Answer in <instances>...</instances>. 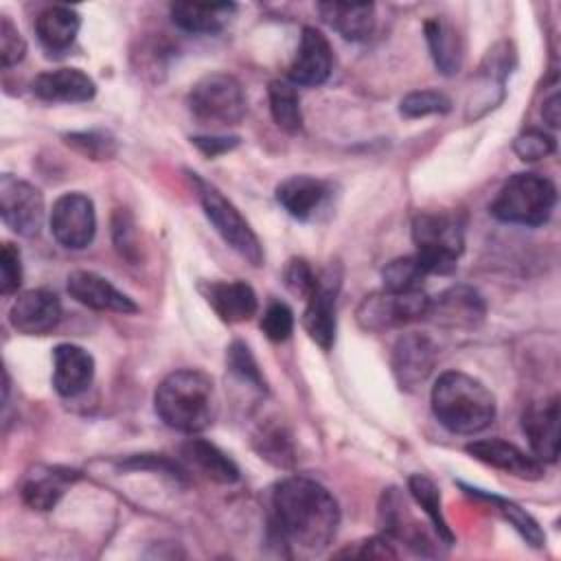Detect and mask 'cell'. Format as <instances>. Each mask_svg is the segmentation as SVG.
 I'll return each instance as SVG.
<instances>
[{
  "instance_id": "obj_28",
  "label": "cell",
  "mask_w": 561,
  "mask_h": 561,
  "mask_svg": "<svg viewBox=\"0 0 561 561\" xmlns=\"http://www.w3.org/2000/svg\"><path fill=\"white\" fill-rule=\"evenodd\" d=\"M267 99H270V112H272L274 123L287 134L300 131L302 110H300V99H298L296 88L287 81L276 79L267 88Z\"/></svg>"
},
{
  "instance_id": "obj_5",
  "label": "cell",
  "mask_w": 561,
  "mask_h": 561,
  "mask_svg": "<svg viewBox=\"0 0 561 561\" xmlns=\"http://www.w3.org/2000/svg\"><path fill=\"white\" fill-rule=\"evenodd\" d=\"M412 241L427 274H451L465 250L462 221L449 213H421L412 221Z\"/></svg>"
},
{
  "instance_id": "obj_42",
  "label": "cell",
  "mask_w": 561,
  "mask_h": 561,
  "mask_svg": "<svg viewBox=\"0 0 561 561\" xmlns=\"http://www.w3.org/2000/svg\"><path fill=\"white\" fill-rule=\"evenodd\" d=\"M263 447H261V454L270 460H274L276 465H285V456L291 458V447H289V440L280 434V430H270V432H263Z\"/></svg>"
},
{
  "instance_id": "obj_4",
  "label": "cell",
  "mask_w": 561,
  "mask_h": 561,
  "mask_svg": "<svg viewBox=\"0 0 561 561\" xmlns=\"http://www.w3.org/2000/svg\"><path fill=\"white\" fill-rule=\"evenodd\" d=\"M557 204L554 184L539 173H515L491 204V215L506 224L541 226Z\"/></svg>"
},
{
  "instance_id": "obj_16",
  "label": "cell",
  "mask_w": 561,
  "mask_h": 561,
  "mask_svg": "<svg viewBox=\"0 0 561 561\" xmlns=\"http://www.w3.org/2000/svg\"><path fill=\"white\" fill-rule=\"evenodd\" d=\"M9 320L24 335H44L61 320V302L48 289H28L13 300Z\"/></svg>"
},
{
  "instance_id": "obj_22",
  "label": "cell",
  "mask_w": 561,
  "mask_h": 561,
  "mask_svg": "<svg viewBox=\"0 0 561 561\" xmlns=\"http://www.w3.org/2000/svg\"><path fill=\"white\" fill-rule=\"evenodd\" d=\"M318 11L322 20L337 31L344 39L362 42L375 31V4L370 2H320Z\"/></svg>"
},
{
  "instance_id": "obj_35",
  "label": "cell",
  "mask_w": 561,
  "mask_h": 561,
  "mask_svg": "<svg viewBox=\"0 0 561 561\" xmlns=\"http://www.w3.org/2000/svg\"><path fill=\"white\" fill-rule=\"evenodd\" d=\"M399 110L405 118H423V116L449 112L451 101L438 90H414L401 99Z\"/></svg>"
},
{
  "instance_id": "obj_9",
  "label": "cell",
  "mask_w": 561,
  "mask_h": 561,
  "mask_svg": "<svg viewBox=\"0 0 561 561\" xmlns=\"http://www.w3.org/2000/svg\"><path fill=\"white\" fill-rule=\"evenodd\" d=\"M0 215L4 226L20 237H35L44 224L42 191L11 173L0 178Z\"/></svg>"
},
{
  "instance_id": "obj_38",
  "label": "cell",
  "mask_w": 561,
  "mask_h": 561,
  "mask_svg": "<svg viewBox=\"0 0 561 561\" xmlns=\"http://www.w3.org/2000/svg\"><path fill=\"white\" fill-rule=\"evenodd\" d=\"M26 55V42L22 37V33L18 31V26L2 15L0 20V61L2 68H11L15 64H20Z\"/></svg>"
},
{
  "instance_id": "obj_32",
  "label": "cell",
  "mask_w": 561,
  "mask_h": 561,
  "mask_svg": "<svg viewBox=\"0 0 561 561\" xmlns=\"http://www.w3.org/2000/svg\"><path fill=\"white\" fill-rule=\"evenodd\" d=\"M381 276H383V287L390 291H414V289H421V283L430 274L423 267V263L419 261V256L410 254V256L390 261L383 267Z\"/></svg>"
},
{
  "instance_id": "obj_13",
  "label": "cell",
  "mask_w": 561,
  "mask_h": 561,
  "mask_svg": "<svg viewBox=\"0 0 561 561\" xmlns=\"http://www.w3.org/2000/svg\"><path fill=\"white\" fill-rule=\"evenodd\" d=\"M559 416L561 405L557 394L530 403L522 414V432L539 462H557L559 458Z\"/></svg>"
},
{
  "instance_id": "obj_17",
  "label": "cell",
  "mask_w": 561,
  "mask_h": 561,
  "mask_svg": "<svg viewBox=\"0 0 561 561\" xmlns=\"http://www.w3.org/2000/svg\"><path fill=\"white\" fill-rule=\"evenodd\" d=\"M68 294L96 311H116V313H136L138 305L123 294L121 289H116L105 276L96 274V272H88V270H75L68 274Z\"/></svg>"
},
{
  "instance_id": "obj_29",
  "label": "cell",
  "mask_w": 561,
  "mask_h": 561,
  "mask_svg": "<svg viewBox=\"0 0 561 561\" xmlns=\"http://www.w3.org/2000/svg\"><path fill=\"white\" fill-rule=\"evenodd\" d=\"M408 489H410L412 497L421 504V508L427 513V517L432 519L438 539H443L447 546H451L454 543V535H451V530H449V526L445 522V515H443L438 486L427 476L414 473V476L408 478Z\"/></svg>"
},
{
  "instance_id": "obj_34",
  "label": "cell",
  "mask_w": 561,
  "mask_h": 561,
  "mask_svg": "<svg viewBox=\"0 0 561 561\" xmlns=\"http://www.w3.org/2000/svg\"><path fill=\"white\" fill-rule=\"evenodd\" d=\"M226 364H228V370L239 379V381H245L250 383L252 388L256 390H265V379L259 370V364L254 359V355L250 353L248 344L234 340L230 346H228V353H226Z\"/></svg>"
},
{
  "instance_id": "obj_30",
  "label": "cell",
  "mask_w": 561,
  "mask_h": 561,
  "mask_svg": "<svg viewBox=\"0 0 561 561\" xmlns=\"http://www.w3.org/2000/svg\"><path fill=\"white\" fill-rule=\"evenodd\" d=\"M471 495H478V497H484L489 500L491 504H495V508L502 513V517L533 546V548H541L546 543V535L543 530L539 528V524L522 508L517 506L515 502L506 500V497H500V495H491V493H484L480 489H469Z\"/></svg>"
},
{
  "instance_id": "obj_19",
  "label": "cell",
  "mask_w": 561,
  "mask_h": 561,
  "mask_svg": "<svg viewBox=\"0 0 561 561\" xmlns=\"http://www.w3.org/2000/svg\"><path fill=\"white\" fill-rule=\"evenodd\" d=\"M199 289L213 311L228 324L248 322L259 309L254 289L243 280H208Z\"/></svg>"
},
{
  "instance_id": "obj_11",
  "label": "cell",
  "mask_w": 561,
  "mask_h": 561,
  "mask_svg": "<svg viewBox=\"0 0 561 561\" xmlns=\"http://www.w3.org/2000/svg\"><path fill=\"white\" fill-rule=\"evenodd\" d=\"M340 291V270L329 265L322 274H318V283L307 298V307L302 313V327L309 337L329 351L335 340V302Z\"/></svg>"
},
{
  "instance_id": "obj_20",
  "label": "cell",
  "mask_w": 561,
  "mask_h": 561,
  "mask_svg": "<svg viewBox=\"0 0 561 561\" xmlns=\"http://www.w3.org/2000/svg\"><path fill=\"white\" fill-rule=\"evenodd\" d=\"M94 379V357L77 344H57L53 351V386L61 397H77Z\"/></svg>"
},
{
  "instance_id": "obj_39",
  "label": "cell",
  "mask_w": 561,
  "mask_h": 561,
  "mask_svg": "<svg viewBox=\"0 0 561 561\" xmlns=\"http://www.w3.org/2000/svg\"><path fill=\"white\" fill-rule=\"evenodd\" d=\"M22 283V259L13 243H2L0 250V291L4 296L18 291Z\"/></svg>"
},
{
  "instance_id": "obj_21",
  "label": "cell",
  "mask_w": 561,
  "mask_h": 561,
  "mask_svg": "<svg viewBox=\"0 0 561 561\" xmlns=\"http://www.w3.org/2000/svg\"><path fill=\"white\" fill-rule=\"evenodd\" d=\"M33 94L48 103H85L96 94L92 77L79 68L46 70L33 79Z\"/></svg>"
},
{
  "instance_id": "obj_33",
  "label": "cell",
  "mask_w": 561,
  "mask_h": 561,
  "mask_svg": "<svg viewBox=\"0 0 561 561\" xmlns=\"http://www.w3.org/2000/svg\"><path fill=\"white\" fill-rule=\"evenodd\" d=\"M64 140L68 147L92 160H110L116 153V140L107 131H70Z\"/></svg>"
},
{
  "instance_id": "obj_44",
  "label": "cell",
  "mask_w": 561,
  "mask_h": 561,
  "mask_svg": "<svg viewBox=\"0 0 561 561\" xmlns=\"http://www.w3.org/2000/svg\"><path fill=\"white\" fill-rule=\"evenodd\" d=\"M541 114H543V121H546L550 127H557V125H559V94H557V92L543 103Z\"/></svg>"
},
{
  "instance_id": "obj_40",
  "label": "cell",
  "mask_w": 561,
  "mask_h": 561,
  "mask_svg": "<svg viewBox=\"0 0 561 561\" xmlns=\"http://www.w3.org/2000/svg\"><path fill=\"white\" fill-rule=\"evenodd\" d=\"M318 283V274L311 270V265L302 259H291L289 265L285 267V285L291 294L302 296L305 300L309 298V294L313 291Z\"/></svg>"
},
{
  "instance_id": "obj_10",
  "label": "cell",
  "mask_w": 561,
  "mask_h": 561,
  "mask_svg": "<svg viewBox=\"0 0 561 561\" xmlns=\"http://www.w3.org/2000/svg\"><path fill=\"white\" fill-rule=\"evenodd\" d=\"M50 232L70 250H83L92 243L96 232L94 204L83 193H64L50 208Z\"/></svg>"
},
{
  "instance_id": "obj_24",
  "label": "cell",
  "mask_w": 561,
  "mask_h": 561,
  "mask_svg": "<svg viewBox=\"0 0 561 561\" xmlns=\"http://www.w3.org/2000/svg\"><path fill=\"white\" fill-rule=\"evenodd\" d=\"M237 7L232 2H173L171 20L186 33H219Z\"/></svg>"
},
{
  "instance_id": "obj_26",
  "label": "cell",
  "mask_w": 561,
  "mask_h": 561,
  "mask_svg": "<svg viewBox=\"0 0 561 561\" xmlns=\"http://www.w3.org/2000/svg\"><path fill=\"white\" fill-rule=\"evenodd\" d=\"M180 451L186 462H191L206 478L219 484H232L239 480V467L234 465V460L204 438H188Z\"/></svg>"
},
{
  "instance_id": "obj_43",
  "label": "cell",
  "mask_w": 561,
  "mask_h": 561,
  "mask_svg": "<svg viewBox=\"0 0 561 561\" xmlns=\"http://www.w3.org/2000/svg\"><path fill=\"white\" fill-rule=\"evenodd\" d=\"M191 142L208 158L221 156L226 151H232L239 145L237 136H193Z\"/></svg>"
},
{
  "instance_id": "obj_31",
  "label": "cell",
  "mask_w": 561,
  "mask_h": 561,
  "mask_svg": "<svg viewBox=\"0 0 561 561\" xmlns=\"http://www.w3.org/2000/svg\"><path fill=\"white\" fill-rule=\"evenodd\" d=\"M68 480L70 476H64V473L33 476L22 486V500L26 506L35 511H50L64 495V486Z\"/></svg>"
},
{
  "instance_id": "obj_27",
  "label": "cell",
  "mask_w": 561,
  "mask_h": 561,
  "mask_svg": "<svg viewBox=\"0 0 561 561\" xmlns=\"http://www.w3.org/2000/svg\"><path fill=\"white\" fill-rule=\"evenodd\" d=\"M425 37L436 68L443 75H456L462 64V44L456 28L440 18H432L425 22Z\"/></svg>"
},
{
  "instance_id": "obj_3",
  "label": "cell",
  "mask_w": 561,
  "mask_h": 561,
  "mask_svg": "<svg viewBox=\"0 0 561 561\" xmlns=\"http://www.w3.org/2000/svg\"><path fill=\"white\" fill-rule=\"evenodd\" d=\"M432 412L454 434H478L495 419V397L480 379L447 370L432 386Z\"/></svg>"
},
{
  "instance_id": "obj_37",
  "label": "cell",
  "mask_w": 561,
  "mask_h": 561,
  "mask_svg": "<svg viewBox=\"0 0 561 561\" xmlns=\"http://www.w3.org/2000/svg\"><path fill=\"white\" fill-rule=\"evenodd\" d=\"M513 151L526 160V162H535L541 160L546 156H550L554 151V138L541 129H528L522 131L515 142H513Z\"/></svg>"
},
{
  "instance_id": "obj_6",
  "label": "cell",
  "mask_w": 561,
  "mask_h": 561,
  "mask_svg": "<svg viewBox=\"0 0 561 561\" xmlns=\"http://www.w3.org/2000/svg\"><path fill=\"white\" fill-rule=\"evenodd\" d=\"M191 180L195 184L197 199L204 208V215L215 226L217 234L250 265L261 267L265 261L263 245L256 237V232L250 228V224L243 219V215L237 210V206L221 195L213 184L204 182L195 173H191Z\"/></svg>"
},
{
  "instance_id": "obj_2",
  "label": "cell",
  "mask_w": 561,
  "mask_h": 561,
  "mask_svg": "<svg viewBox=\"0 0 561 561\" xmlns=\"http://www.w3.org/2000/svg\"><path fill=\"white\" fill-rule=\"evenodd\" d=\"M153 408L171 430L184 434L204 432L217 416L215 383L206 373L195 368L173 370L158 383Z\"/></svg>"
},
{
  "instance_id": "obj_14",
  "label": "cell",
  "mask_w": 561,
  "mask_h": 561,
  "mask_svg": "<svg viewBox=\"0 0 561 561\" xmlns=\"http://www.w3.org/2000/svg\"><path fill=\"white\" fill-rule=\"evenodd\" d=\"M484 311V300L473 287L456 285L430 300L427 318L443 329H473L482 322Z\"/></svg>"
},
{
  "instance_id": "obj_36",
  "label": "cell",
  "mask_w": 561,
  "mask_h": 561,
  "mask_svg": "<svg viewBox=\"0 0 561 561\" xmlns=\"http://www.w3.org/2000/svg\"><path fill=\"white\" fill-rule=\"evenodd\" d=\"M261 329L267 335V340L285 342L291 335V331H294V311L285 302H280V300L270 302L265 307V311H263Z\"/></svg>"
},
{
  "instance_id": "obj_23",
  "label": "cell",
  "mask_w": 561,
  "mask_h": 561,
  "mask_svg": "<svg viewBox=\"0 0 561 561\" xmlns=\"http://www.w3.org/2000/svg\"><path fill=\"white\" fill-rule=\"evenodd\" d=\"M329 186L311 175H291L276 186V202L296 219H309L322 206Z\"/></svg>"
},
{
  "instance_id": "obj_1",
  "label": "cell",
  "mask_w": 561,
  "mask_h": 561,
  "mask_svg": "<svg viewBox=\"0 0 561 561\" xmlns=\"http://www.w3.org/2000/svg\"><path fill=\"white\" fill-rule=\"evenodd\" d=\"M272 522L287 543L320 552L337 533L340 506L320 482L305 476H289L272 491Z\"/></svg>"
},
{
  "instance_id": "obj_18",
  "label": "cell",
  "mask_w": 561,
  "mask_h": 561,
  "mask_svg": "<svg viewBox=\"0 0 561 561\" xmlns=\"http://www.w3.org/2000/svg\"><path fill=\"white\" fill-rule=\"evenodd\" d=\"M465 449L476 460L491 465L500 471H506L511 476H517L524 480L543 478V462H539L535 456H528L513 443H506L500 438H484V440L469 443Z\"/></svg>"
},
{
  "instance_id": "obj_8",
  "label": "cell",
  "mask_w": 561,
  "mask_h": 561,
  "mask_svg": "<svg viewBox=\"0 0 561 561\" xmlns=\"http://www.w3.org/2000/svg\"><path fill=\"white\" fill-rule=\"evenodd\" d=\"M430 300L432 298L421 289H414V291L383 289L366 296L359 302L355 318L364 331L381 333V331L397 329V327L427 318Z\"/></svg>"
},
{
  "instance_id": "obj_7",
  "label": "cell",
  "mask_w": 561,
  "mask_h": 561,
  "mask_svg": "<svg viewBox=\"0 0 561 561\" xmlns=\"http://www.w3.org/2000/svg\"><path fill=\"white\" fill-rule=\"evenodd\" d=\"M188 110L199 125L232 127L245 116V94L241 83L226 72L202 77L188 92Z\"/></svg>"
},
{
  "instance_id": "obj_41",
  "label": "cell",
  "mask_w": 561,
  "mask_h": 561,
  "mask_svg": "<svg viewBox=\"0 0 561 561\" xmlns=\"http://www.w3.org/2000/svg\"><path fill=\"white\" fill-rule=\"evenodd\" d=\"M340 557L348 554V557H368V559H394L397 550L392 548V543L386 537H373L366 541H359V548H346L342 552H337Z\"/></svg>"
},
{
  "instance_id": "obj_25",
  "label": "cell",
  "mask_w": 561,
  "mask_h": 561,
  "mask_svg": "<svg viewBox=\"0 0 561 561\" xmlns=\"http://www.w3.org/2000/svg\"><path fill=\"white\" fill-rule=\"evenodd\" d=\"M81 26V18L75 9L53 4L44 9L35 20V33L39 44L50 53H61L72 46Z\"/></svg>"
},
{
  "instance_id": "obj_15",
  "label": "cell",
  "mask_w": 561,
  "mask_h": 561,
  "mask_svg": "<svg viewBox=\"0 0 561 561\" xmlns=\"http://www.w3.org/2000/svg\"><path fill=\"white\" fill-rule=\"evenodd\" d=\"M333 68V50L329 39L313 26H305L298 50L289 64V81L296 85H320Z\"/></svg>"
},
{
  "instance_id": "obj_12",
  "label": "cell",
  "mask_w": 561,
  "mask_h": 561,
  "mask_svg": "<svg viewBox=\"0 0 561 561\" xmlns=\"http://www.w3.org/2000/svg\"><path fill=\"white\" fill-rule=\"evenodd\" d=\"M438 359V346L425 333H405L392 348V373L401 388L421 386Z\"/></svg>"
}]
</instances>
